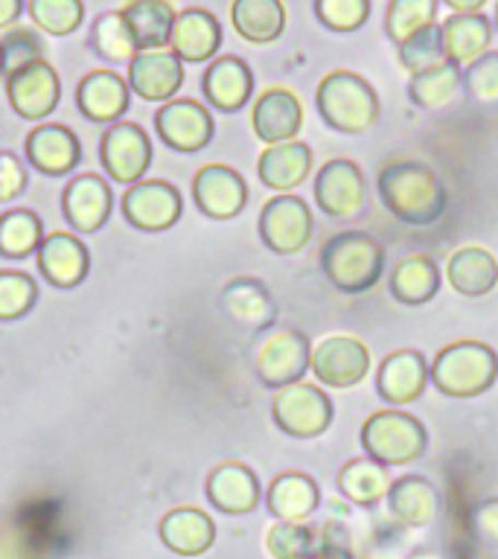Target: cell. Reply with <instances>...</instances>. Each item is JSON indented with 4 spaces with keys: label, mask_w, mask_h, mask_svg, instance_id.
<instances>
[{
    "label": "cell",
    "mask_w": 498,
    "mask_h": 559,
    "mask_svg": "<svg viewBox=\"0 0 498 559\" xmlns=\"http://www.w3.org/2000/svg\"><path fill=\"white\" fill-rule=\"evenodd\" d=\"M21 0H0V29L9 24H15V17L21 15Z\"/></svg>",
    "instance_id": "52"
},
{
    "label": "cell",
    "mask_w": 498,
    "mask_h": 559,
    "mask_svg": "<svg viewBox=\"0 0 498 559\" xmlns=\"http://www.w3.org/2000/svg\"><path fill=\"white\" fill-rule=\"evenodd\" d=\"M315 207L323 210L330 218L349 222L365 210L367 181L361 166L349 157H332L318 166L312 181Z\"/></svg>",
    "instance_id": "10"
},
{
    "label": "cell",
    "mask_w": 498,
    "mask_h": 559,
    "mask_svg": "<svg viewBox=\"0 0 498 559\" xmlns=\"http://www.w3.org/2000/svg\"><path fill=\"white\" fill-rule=\"evenodd\" d=\"M29 15L44 33L50 35H68L73 33L82 17H85V7L79 0H33L29 3Z\"/></svg>",
    "instance_id": "45"
},
{
    "label": "cell",
    "mask_w": 498,
    "mask_h": 559,
    "mask_svg": "<svg viewBox=\"0 0 498 559\" xmlns=\"http://www.w3.org/2000/svg\"><path fill=\"white\" fill-rule=\"evenodd\" d=\"M365 457L382 466H408L428 452V428L400 408L376 411L358 431Z\"/></svg>",
    "instance_id": "5"
},
{
    "label": "cell",
    "mask_w": 498,
    "mask_h": 559,
    "mask_svg": "<svg viewBox=\"0 0 498 559\" xmlns=\"http://www.w3.org/2000/svg\"><path fill=\"white\" fill-rule=\"evenodd\" d=\"M370 349L353 335H323L312 344L309 373L318 384L330 391H349L370 373Z\"/></svg>",
    "instance_id": "8"
},
{
    "label": "cell",
    "mask_w": 498,
    "mask_h": 559,
    "mask_svg": "<svg viewBox=\"0 0 498 559\" xmlns=\"http://www.w3.org/2000/svg\"><path fill=\"white\" fill-rule=\"evenodd\" d=\"M446 9L454 15H478L487 9V0H446Z\"/></svg>",
    "instance_id": "51"
},
{
    "label": "cell",
    "mask_w": 498,
    "mask_h": 559,
    "mask_svg": "<svg viewBox=\"0 0 498 559\" xmlns=\"http://www.w3.org/2000/svg\"><path fill=\"white\" fill-rule=\"evenodd\" d=\"M428 382L449 400H475L498 382V353L484 341L461 338L437 349Z\"/></svg>",
    "instance_id": "3"
},
{
    "label": "cell",
    "mask_w": 498,
    "mask_h": 559,
    "mask_svg": "<svg viewBox=\"0 0 498 559\" xmlns=\"http://www.w3.org/2000/svg\"><path fill=\"white\" fill-rule=\"evenodd\" d=\"M64 218L79 234H96L111 213V187L99 175H79L64 190Z\"/></svg>",
    "instance_id": "26"
},
{
    "label": "cell",
    "mask_w": 498,
    "mask_h": 559,
    "mask_svg": "<svg viewBox=\"0 0 498 559\" xmlns=\"http://www.w3.org/2000/svg\"><path fill=\"white\" fill-rule=\"evenodd\" d=\"M24 164L9 152H0V201H12L24 192Z\"/></svg>",
    "instance_id": "50"
},
{
    "label": "cell",
    "mask_w": 498,
    "mask_h": 559,
    "mask_svg": "<svg viewBox=\"0 0 498 559\" xmlns=\"http://www.w3.org/2000/svg\"><path fill=\"white\" fill-rule=\"evenodd\" d=\"M208 103L222 114H234L248 105L253 94V73L239 56H218L210 61L201 79Z\"/></svg>",
    "instance_id": "24"
},
{
    "label": "cell",
    "mask_w": 498,
    "mask_h": 559,
    "mask_svg": "<svg viewBox=\"0 0 498 559\" xmlns=\"http://www.w3.org/2000/svg\"><path fill=\"white\" fill-rule=\"evenodd\" d=\"M309 559H356L353 536L344 519H330L318 531V550Z\"/></svg>",
    "instance_id": "48"
},
{
    "label": "cell",
    "mask_w": 498,
    "mask_h": 559,
    "mask_svg": "<svg viewBox=\"0 0 498 559\" xmlns=\"http://www.w3.org/2000/svg\"><path fill=\"white\" fill-rule=\"evenodd\" d=\"M161 542L178 557H201L216 542V524L199 507H175L161 519Z\"/></svg>",
    "instance_id": "28"
},
{
    "label": "cell",
    "mask_w": 498,
    "mask_h": 559,
    "mask_svg": "<svg viewBox=\"0 0 498 559\" xmlns=\"http://www.w3.org/2000/svg\"><path fill=\"white\" fill-rule=\"evenodd\" d=\"M265 550L274 559H309L318 550V531L309 524L274 522L265 531Z\"/></svg>",
    "instance_id": "41"
},
{
    "label": "cell",
    "mask_w": 498,
    "mask_h": 559,
    "mask_svg": "<svg viewBox=\"0 0 498 559\" xmlns=\"http://www.w3.org/2000/svg\"><path fill=\"white\" fill-rule=\"evenodd\" d=\"M122 15H126V24H129L131 35H134L138 50L146 52L164 50L166 44H169L178 12L169 3H164V0H134V3L122 9Z\"/></svg>",
    "instance_id": "37"
},
{
    "label": "cell",
    "mask_w": 498,
    "mask_h": 559,
    "mask_svg": "<svg viewBox=\"0 0 498 559\" xmlns=\"http://www.w3.org/2000/svg\"><path fill=\"white\" fill-rule=\"evenodd\" d=\"M38 288L21 271H0V321H15L33 309Z\"/></svg>",
    "instance_id": "47"
},
{
    "label": "cell",
    "mask_w": 498,
    "mask_h": 559,
    "mask_svg": "<svg viewBox=\"0 0 498 559\" xmlns=\"http://www.w3.org/2000/svg\"><path fill=\"white\" fill-rule=\"evenodd\" d=\"M131 91L149 103H164L181 91L183 61L173 50H146L131 59L129 68Z\"/></svg>",
    "instance_id": "19"
},
{
    "label": "cell",
    "mask_w": 498,
    "mask_h": 559,
    "mask_svg": "<svg viewBox=\"0 0 498 559\" xmlns=\"http://www.w3.org/2000/svg\"><path fill=\"white\" fill-rule=\"evenodd\" d=\"M449 286L463 297H484L498 286V260L481 245H463L446 262Z\"/></svg>",
    "instance_id": "30"
},
{
    "label": "cell",
    "mask_w": 498,
    "mask_h": 559,
    "mask_svg": "<svg viewBox=\"0 0 498 559\" xmlns=\"http://www.w3.org/2000/svg\"><path fill=\"white\" fill-rule=\"evenodd\" d=\"M396 59H400V68L414 76V73H423L428 68H437L446 61L443 50V35H440V24L428 26L423 33H417L414 38H408L405 44L396 47Z\"/></svg>",
    "instance_id": "42"
},
{
    "label": "cell",
    "mask_w": 498,
    "mask_h": 559,
    "mask_svg": "<svg viewBox=\"0 0 498 559\" xmlns=\"http://www.w3.org/2000/svg\"><path fill=\"white\" fill-rule=\"evenodd\" d=\"M309 361H312V344L306 338V332L283 326V330L265 332L253 356V370L265 388L283 391L288 384L304 382V376L309 373Z\"/></svg>",
    "instance_id": "7"
},
{
    "label": "cell",
    "mask_w": 498,
    "mask_h": 559,
    "mask_svg": "<svg viewBox=\"0 0 498 559\" xmlns=\"http://www.w3.org/2000/svg\"><path fill=\"white\" fill-rule=\"evenodd\" d=\"M428 388V361L414 347L393 349L379 361L376 370V391L388 405L400 408L417 402Z\"/></svg>",
    "instance_id": "14"
},
{
    "label": "cell",
    "mask_w": 498,
    "mask_h": 559,
    "mask_svg": "<svg viewBox=\"0 0 498 559\" xmlns=\"http://www.w3.org/2000/svg\"><path fill=\"white\" fill-rule=\"evenodd\" d=\"M38 265L52 286L73 288L85 280L91 257L73 234H50L38 248Z\"/></svg>",
    "instance_id": "31"
},
{
    "label": "cell",
    "mask_w": 498,
    "mask_h": 559,
    "mask_svg": "<svg viewBox=\"0 0 498 559\" xmlns=\"http://www.w3.org/2000/svg\"><path fill=\"white\" fill-rule=\"evenodd\" d=\"M260 239L271 253L277 257H295L312 242L315 218L312 210L300 195H274L262 204L260 213Z\"/></svg>",
    "instance_id": "9"
},
{
    "label": "cell",
    "mask_w": 498,
    "mask_h": 559,
    "mask_svg": "<svg viewBox=\"0 0 498 559\" xmlns=\"http://www.w3.org/2000/svg\"><path fill=\"white\" fill-rule=\"evenodd\" d=\"M315 108L332 131L365 134L379 120V94L365 76L353 70H332L315 87Z\"/></svg>",
    "instance_id": "4"
},
{
    "label": "cell",
    "mask_w": 498,
    "mask_h": 559,
    "mask_svg": "<svg viewBox=\"0 0 498 559\" xmlns=\"http://www.w3.org/2000/svg\"><path fill=\"white\" fill-rule=\"evenodd\" d=\"M493 29H498V3H496V12H493Z\"/></svg>",
    "instance_id": "54"
},
{
    "label": "cell",
    "mask_w": 498,
    "mask_h": 559,
    "mask_svg": "<svg viewBox=\"0 0 498 559\" xmlns=\"http://www.w3.org/2000/svg\"><path fill=\"white\" fill-rule=\"evenodd\" d=\"M181 192L169 181H140L122 195V213L129 225L146 234H161L181 218Z\"/></svg>",
    "instance_id": "12"
},
{
    "label": "cell",
    "mask_w": 498,
    "mask_h": 559,
    "mask_svg": "<svg viewBox=\"0 0 498 559\" xmlns=\"http://www.w3.org/2000/svg\"><path fill=\"white\" fill-rule=\"evenodd\" d=\"M408 99L428 114L449 111L463 94V70L454 68L452 61H443L437 68L408 76Z\"/></svg>",
    "instance_id": "34"
},
{
    "label": "cell",
    "mask_w": 498,
    "mask_h": 559,
    "mask_svg": "<svg viewBox=\"0 0 498 559\" xmlns=\"http://www.w3.org/2000/svg\"><path fill=\"white\" fill-rule=\"evenodd\" d=\"M105 173L120 183H140L143 173L152 164V143L146 131L134 122H114L111 129L103 134L99 146Z\"/></svg>",
    "instance_id": "13"
},
{
    "label": "cell",
    "mask_w": 498,
    "mask_h": 559,
    "mask_svg": "<svg viewBox=\"0 0 498 559\" xmlns=\"http://www.w3.org/2000/svg\"><path fill=\"white\" fill-rule=\"evenodd\" d=\"M76 103L87 120H117L129 108V85L114 70H94L79 82Z\"/></svg>",
    "instance_id": "33"
},
{
    "label": "cell",
    "mask_w": 498,
    "mask_h": 559,
    "mask_svg": "<svg viewBox=\"0 0 498 559\" xmlns=\"http://www.w3.org/2000/svg\"><path fill=\"white\" fill-rule=\"evenodd\" d=\"M26 157L44 175H68L82 157L76 134L56 122H44L26 138Z\"/></svg>",
    "instance_id": "29"
},
{
    "label": "cell",
    "mask_w": 498,
    "mask_h": 559,
    "mask_svg": "<svg viewBox=\"0 0 498 559\" xmlns=\"http://www.w3.org/2000/svg\"><path fill=\"white\" fill-rule=\"evenodd\" d=\"M443 283L440 265H437L428 253H408L393 265L391 277H388V288H391L393 300H400L402 306H423L431 297H437Z\"/></svg>",
    "instance_id": "32"
},
{
    "label": "cell",
    "mask_w": 498,
    "mask_h": 559,
    "mask_svg": "<svg viewBox=\"0 0 498 559\" xmlns=\"http://www.w3.org/2000/svg\"><path fill=\"white\" fill-rule=\"evenodd\" d=\"M382 207L408 227H431L446 216L449 192L423 160H388L376 175Z\"/></svg>",
    "instance_id": "1"
},
{
    "label": "cell",
    "mask_w": 498,
    "mask_h": 559,
    "mask_svg": "<svg viewBox=\"0 0 498 559\" xmlns=\"http://www.w3.org/2000/svg\"><path fill=\"white\" fill-rule=\"evenodd\" d=\"M312 146L304 140H288V143L262 148L260 160H257V175L269 190H274L277 195H288L312 175Z\"/></svg>",
    "instance_id": "21"
},
{
    "label": "cell",
    "mask_w": 498,
    "mask_h": 559,
    "mask_svg": "<svg viewBox=\"0 0 498 559\" xmlns=\"http://www.w3.org/2000/svg\"><path fill=\"white\" fill-rule=\"evenodd\" d=\"M493 21L484 12L478 15H454L449 12L446 21H440V35H443L446 61H452L454 68H470L472 61H478L484 52L493 47Z\"/></svg>",
    "instance_id": "27"
},
{
    "label": "cell",
    "mask_w": 498,
    "mask_h": 559,
    "mask_svg": "<svg viewBox=\"0 0 498 559\" xmlns=\"http://www.w3.org/2000/svg\"><path fill=\"white\" fill-rule=\"evenodd\" d=\"M38 61H44V44L29 29H12L0 41V73L12 76L17 70L33 68Z\"/></svg>",
    "instance_id": "46"
},
{
    "label": "cell",
    "mask_w": 498,
    "mask_h": 559,
    "mask_svg": "<svg viewBox=\"0 0 498 559\" xmlns=\"http://www.w3.org/2000/svg\"><path fill=\"white\" fill-rule=\"evenodd\" d=\"M169 47L178 59L190 61V64L213 59L222 47V26H218L216 15L199 7L178 12L173 35H169Z\"/></svg>",
    "instance_id": "23"
},
{
    "label": "cell",
    "mask_w": 498,
    "mask_h": 559,
    "mask_svg": "<svg viewBox=\"0 0 498 559\" xmlns=\"http://www.w3.org/2000/svg\"><path fill=\"white\" fill-rule=\"evenodd\" d=\"M384 507H388L393 522H400L402 527H411V531H419V527H428L435 522L440 498H437L435 484L428 478L402 475V478L391 480V489L384 496Z\"/></svg>",
    "instance_id": "25"
},
{
    "label": "cell",
    "mask_w": 498,
    "mask_h": 559,
    "mask_svg": "<svg viewBox=\"0 0 498 559\" xmlns=\"http://www.w3.org/2000/svg\"><path fill=\"white\" fill-rule=\"evenodd\" d=\"M230 21L248 44H274L286 29V7L280 0H236Z\"/></svg>",
    "instance_id": "36"
},
{
    "label": "cell",
    "mask_w": 498,
    "mask_h": 559,
    "mask_svg": "<svg viewBox=\"0 0 498 559\" xmlns=\"http://www.w3.org/2000/svg\"><path fill=\"white\" fill-rule=\"evenodd\" d=\"M437 0H391L384 9V35L400 47L417 33L437 24Z\"/></svg>",
    "instance_id": "38"
},
{
    "label": "cell",
    "mask_w": 498,
    "mask_h": 559,
    "mask_svg": "<svg viewBox=\"0 0 498 559\" xmlns=\"http://www.w3.org/2000/svg\"><path fill=\"white\" fill-rule=\"evenodd\" d=\"M323 277L341 295H365L382 280L384 274V248L376 236L365 230H341L321 245L318 253Z\"/></svg>",
    "instance_id": "2"
},
{
    "label": "cell",
    "mask_w": 498,
    "mask_h": 559,
    "mask_svg": "<svg viewBox=\"0 0 498 559\" xmlns=\"http://www.w3.org/2000/svg\"><path fill=\"white\" fill-rule=\"evenodd\" d=\"M472 531L481 542H487L493 548H498V496L484 498L472 510Z\"/></svg>",
    "instance_id": "49"
},
{
    "label": "cell",
    "mask_w": 498,
    "mask_h": 559,
    "mask_svg": "<svg viewBox=\"0 0 498 559\" xmlns=\"http://www.w3.org/2000/svg\"><path fill=\"white\" fill-rule=\"evenodd\" d=\"M192 199L204 216L225 222L239 216L248 204V183L236 169L225 164L201 166L192 178Z\"/></svg>",
    "instance_id": "11"
},
{
    "label": "cell",
    "mask_w": 498,
    "mask_h": 559,
    "mask_svg": "<svg viewBox=\"0 0 498 559\" xmlns=\"http://www.w3.org/2000/svg\"><path fill=\"white\" fill-rule=\"evenodd\" d=\"M315 17L332 33H356L374 12L370 0H315Z\"/></svg>",
    "instance_id": "43"
},
{
    "label": "cell",
    "mask_w": 498,
    "mask_h": 559,
    "mask_svg": "<svg viewBox=\"0 0 498 559\" xmlns=\"http://www.w3.org/2000/svg\"><path fill=\"white\" fill-rule=\"evenodd\" d=\"M321 504V487L312 475L304 472H283L265 489V507L274 522L306 524Z\"/></svg>",
    "instance_id": "22"
},
{
    "label": "cell",
    "mask_w": 498,
    "mask_h": 559,
    "mask_svg": "<svg viewBox=\"0 0 498 559\" xmlns=\"http://www.w3.org/2000/svg\"><path fill=\"white\" fill-rule=\"evenodd\" d=\"M251 126L253 134L265 146L297 140V134L304 129V105H300L292 87H269L253 103Z\"/></svg>",
    "instance_id": "17"
},
{
    "label": "cell",
    "mask_w": 498,
    "mask_h": 559,
    "mask_svg": "<svg viewBox=\"0 0 498 559\" xmlns=\"http://www.w3.org/2000/svg\"><path fill=\"white\" fill-rule=\"evenodd\" d=\"M262 498L260 478L245 463H222L208 475V501L225 515L253 513Z\"/></svg>",
    "instance_id": "20"
},
{
    "label": "cell",
    "mask_w": 498,
    "mask_h": 559,
    "mask_svg": "<svg viewBox=\"0 0 498 559\" xmlns=\"http://www.w3.org/2000/svg\"><path fill=\"white\" fill-rule=\"evenodd\" d=\"M408 559H443V557H440L437 550H426V548H423V550H417V554H411Z\"/></svg>",
    "instance_id": "53"
},
{
    "label": "cell",
    "mask_w": 498,
    "mask_h": 559,
    "mask_svg": "<svg viewBox=\"0 0 498 559\" xmlns=\"http://www.w3.org/2000/svg\"><path fill=\"white\" fill-rule=\"evenodd\" d=\"M463 91L475 105L498 108V50L484 52L470 68H463Z\"/></svg>",
    "instance_id": "44"
},
{
    "label": "cell",
    "mask_w": 498,
    "mask_h": 559,
    "mask_svg": "<svg viewBox=\"0 0 498 559\" xmlns=\"http://www.w3.org/2000/svg\"><path fill=\"white\" fill-rule=\"evenodd\" d=\"M91 47L96 56H103L105 61H114V64L131 61L140 52L122 12H105L96 17L94 29H91Z\"/></svg>",
    "instance_id": "40"
},
{
    "label": "cell",
    "mask_w": 498,
    "mask_h": 559,
    "mask_svg": "<svg viewBox=\"0 0 498 559\" xmlns=\"http://www.w3.org/2000/svg\"><path fill=\"white\" fill-rule=\"evenodd\" d=\"M339 492L347 498L349 504L356 507H370L382 504L388 489H391V475H388V466L370 461V457H353L339 469Z\"/></svg>",
    "instance_id": "35"
},
{
    "label": "cell",
    "mask_w": 498,
    "mask_h": 559,
    "mask_svg": "<svg viewBox=\"0 0 498 559\" xmlns=\"http://www.w3.org/2000/svg\"><path fill=\"white\" fill-rule=\"evenodd\" d=\"M7 94L15 114H21L24 120H44L59 105L61 82L47 61H38L7 79Z\"/></svg>",
    "instance_id": "18"
},
{
    "label": "cell",
    "mask_w": 498,
    "mask_h": 559,
    "mask_svg": "<svg viewBox=\"0 0 498 559\" xmlns=\"http://www.w3.org/2000/svg\"><path fill=\"white\" fill-rule=\"evenodd\" d=\"M44 242L42 218L29 210H9L0 216V253L9 260H24Z\"/></svg>",
    "instance_id": "39"
},
{
    "label": "cell",
    "mask_w": 498,
    "mask_h": 559,
    "mask_svg": "<svg viewBox=\"0 0 498 559\" xmlns=\"http://www.w3.org/2000/svg\"><path fill=\"white\" fill-rule=\"evenodd\" d=\"M222 312L248 332H271L277 323V300L271 288L257 277H234L218 295Z\"/></svg>",
    "instance_id": "15"
},
{
    "label": "cell",
    "mask_w": 498,
    "mask_h": 559,
    "mask_svg": "<svg viewBox=\"0 0 498 559\" xmlns=\"http://www.w3.org/2000/svg\"><path fill=\"white\" fill-rule=\"evenodd\" d=\"M271 419L283 435L295 440H315L330 431L335 419V405L318 384L297 382L274 393Z\"/></svg>",
    "instance_id": "6"
},
{
    "label": "cell",
    "mask_w": 498,
    "mask_h": 559,
    "mask_svg": "<svg viewBox=\"0 0 498 559\" xmlns=\"http://www.w3.org/2000/svg\"><path fill=\"white\" fill-rule=\"evenodd\" d=\"M157 134L175 152H201L213 140V117L195 99H173L155 114Z\"/></svg>",
    "instance_id": "16"
}]
</instances>
